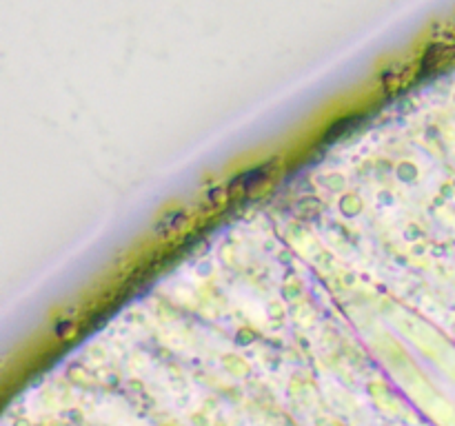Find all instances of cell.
Returning <instances> with one entry per match:
<instances>
[{
	"label": "cell",
	"mask_w": 455,
	"mask_h": 426,
	"mask_svg": "<svg viewBox=\"0 0 455 426\" xmlns=\"http://www.w3.org/2000/svg\"><path fill=\"white\" fill-rule=\"evenodd\" d=\"M185 220H187V216L182 213V211H171V213H169V216H164L162 222L158 225V233L167 235V233H171V231H178Z\"/></svg>",
	"instance_id": "2"
},
{
	"label": "cell",
	"mask_w": 455,
	"mask_h": 426,
	"mask_svg": "<svg viewBox=\"0 0 455 426\" xmlns=\"http://www.w3.org/2000/svg\"><path fill=\"white\" fill-rule=\"evenodd\" d=\"M67 331H71V322H63L56 327V333H58V337H67Z\"/></svg>",
	"instance_id": "4"
},
{
	"label": "cell",
	"mask_w": 455,
	"mask_h": 426,
	"mask_svg": "<svg viewBox=\"0 0 455 426\" xmlns=\"http://www.w3.org/2000/svg\"><path fill=\"white\" fill-rule=\"evenodd\" d=\"M273 166H275V162H271V164H262V166H258V169H251V171H247V173L238 175V178L229 184V193L231 196H247V193H251L258 184H262L266 178H269Z\"/></svg>",
	"instance_id": "1"
},
{
	"label": "cell",
	"mask_w": 455,
	"mask_h": 426,
	"mask_svg": "<svg viewBox=\"0 0 455 426\" xmlns=\"http://www.w3.org/2000/svg\"><path fill=\"white\" fill-rule=\"evenodd\" d=\"M222 193H225L222 189H216V191L209 193V200H211L213 204H220V202H225V197H227V196H222Z\"/></svg>",
	"instance_id": "3"
}]
</instances>
